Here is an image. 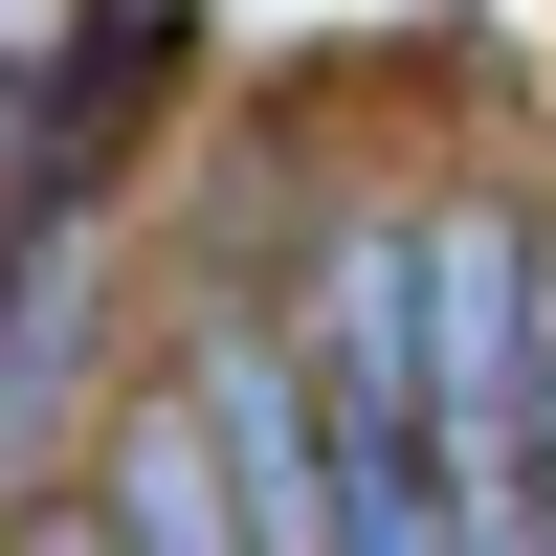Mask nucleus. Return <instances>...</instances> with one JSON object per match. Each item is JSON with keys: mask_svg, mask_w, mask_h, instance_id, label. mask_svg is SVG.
<instances>
[{"mask_svg": "<svg viewBox=\"0 0 556 556\" xmlns=\"http://www.w3.org/2000/svg\"><path fill=\"white\" fill-rule=\"evenodd\" d=\"M112 534H245V468H201V424L134 401L112 424Z\"/></svg>", "mask_w": 556, "mask_h": 556, "instance_id": "1", "label": "nucleus"}]
</instances>
